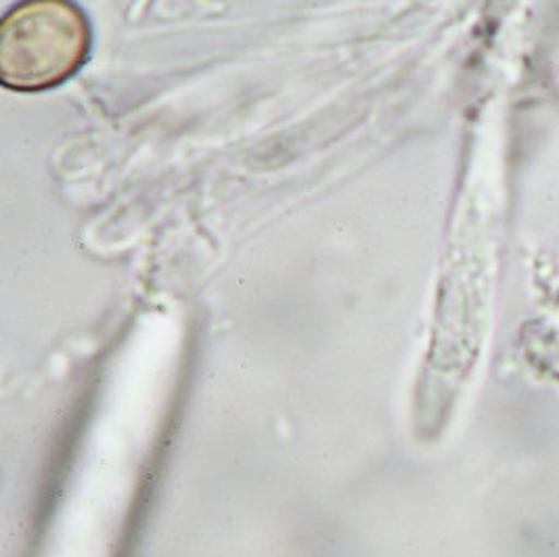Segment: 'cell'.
<instances>
[{
  "label": "cell",
  "instance_id": "obj_1",
  "mask_svg": "<svg viewBox=\"0 0 559 557\" xmlns=\"http://www.w3.org/2000/svg\"><path fill=\"white\" fill-rule=\"evenodd\" d=\"M86 17L72 2L15 7L0 29V78L15 91H45L72 76L88 52Z\"/></svg>",
  "mask_w": 559,
  "mask_h": 557
}]
</instances>
